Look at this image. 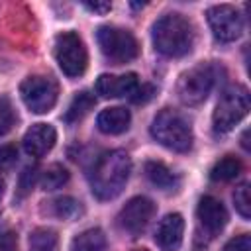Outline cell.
Wrapping results in <instances>:
<instances>
[{
    "label": "cell",
    "mask_w": 251,
    "mask_h": 251,
    "mask_svg": "<svg viewBox=\"0 0 251 251\" xmlns=\"http://www.w3.org/2000/svg\"><path fill=\"white\" fill-rule=\"evenodd\" d=\"M131 173V159L126 151L114 149L98 157L90 173V186L92 194L98 200H112L116 198Z\"/></svg>",
    "instance_id": "1"
},
{
    "label": "cell",
    "mask_w": 251,
    "mask_h": 251,
    "mask_svg": "<svg viewBox=\"0 0 251 251\" xmlns=\"http://www.w3.org/2000/svg\"><path fill=\"white\" fill-rule=\"evenodd\" d=\"M153 45L165 57H184L194 45V27L182 14H165L153 24Z\"/></svg>",
    "instance_id": "2"
},
{
    "label": "cell",
    "mask_w": 251,
    "mask_h": 251,
    "mask_svg": "<svg viewBox=\"0 0 251 251\" xmlns=\"http://www.w3.org/2000/svg\"><path fill=\"white\" fill-rule=\"evenodd\" d=\"M151 135L167 149L184 153L192 147V127L188 120L176 110L165 108L151 122Z\"/></svg>",
    "instance_id": "3"
},
{
    "label": "cell",
    "mask_w": 251,
    "mask_h": 251,
    "mask_svg": "<svg viewBox=\"0 0 251 251\" xmlns=\"http://www.w3.org/2000/svg\"><path fill=\"white\" fill-rule=\"evenodd\" d=\"M251 100H249V90L241 84H233L229 88H226L216 104L214 116H212V124H214V131L224 135L227 131H231L249 112Z\"/></svg>",
    "instance_id": "4"
},
{
    "label": "cell",
    "mask_w": 251,
    "mask_h": 251,
    "mask_svg": "<svg viewBox=\"0 0 251 251\" xmlns=\"http://www.w3.org/2000/svg\"><path fill=\"white\" fill-rule=\"evenodd\" d=\"M96 41L100 45V51L114 63H127L139 55V43L133 33L116 25L98 27Z\"/></svg>",
    "instance_id": "5"
},
{
    "label": "cell",
    "mask_w": 251,
    "mask_h": 251,
    "mask_svg": "<svg viewBox=\"0 0 251 251\" xmlns=\"http://www.w3.org/2000/svg\"><path fill=\"white\" fill-rule=\"evenodd\" d=\"M55 59L67 76L71 78L80 76L88 65V53L80 35L75 31L59 33L55 37Z\"/></svg>",
    "instance_id": "6"
},
{
    "label": "cell",
    "mask_w": 251,
    "mask_h": 251,
    "mask_svg": "<svg viewBox=\"0 0 251 251\" xmlns=\"http://www.w3.org/2000/svg\"><path fill=\"white\" fill-rule=\"evenodd\" d=\"M216 80V71L212 65H196L180 75L176 82V94L182 104L196 106L206 100Z\"/></svg>",
    "instance_id": "7"
},
{
    "label": "cell",
    "mask_w": 251,
    "mask_h": 251,
    "mask_svg": "<svg viewBox=\"0 0 251 251\" xmlns=\"http://www.w3.org/2000/svg\"><path fill=\"white\" fill-rule=\"evenodd\" d=\"M20 94L33 114H45L57 104L59 86L51 76H27L20 84Z\"/></svg>",
    "instance_id": "8"
},
{
    "label": "cell",
    "mask_w": 251,
    "mask_h": 251,
    "mask_svg": "<svg viewBox=\"0 0 251 251\" xmlns=\"http://www.w3.org/2000/svg\"><path fill=\"white\" fill-rule=\"evenodd\" d=\"M206 18H208L210 29L218 41H224V43L235 41L243 31L241 14L229 4H218V6L208 8Z\"/></svg>",
    "instance_id": "9"
},
{
    "label": "cell",
    "mask_w": 251,
    "mask_h": 251,
    "mask_svg": "<svg viewBox=\"0 0 251 251\" xmlns=\"http://www.w3.org/2000/svg\"><path fill=\"white\" fill-rule=\"evenodd\" d=\"M153 214H155V204L145 196H135L120 210L118 226H120L122 231L135 237L147 227Z\"/></svg>",
    "instance_id": "10"
},
{
    "label": "cell",
    "mask_w": 251,
    "mask_h": 251,
    "mask_svg": "<svg viewBox=\"0 0 251 251\" xmlns=\"http://www.w3.org/2000/svg\"><path fill=\"white\" fill-rule=\"evenodd\" d=\"M139 86L135 73L126 75H100L96 78V92L104 98H124L131 96Z\"/></svg>",
    "instance_id": "11"
},
{
    "label": "cell",
    "mask_w": 251,
    "mask_h": 251,
    "mask_svg": "<svg viewBox=\"0 0 251 251\" xmlns=\"http://www.w3.org/2000/svg\"><path fill=\"white\" fill-rule=\"evenodd\" d=\"M196 214H198V220H200V226L210 233V235H216L224 229V226L227 224V210L226 206L214 198V196H204L200 198L198 202V208H196Z\"/></svg>",
    "instance_id": "12"
},
{
    "label": "cell",
    "mask_w": 251,
    "mask_h": 251,
    "mask_svg": "<svg viewBox=\"0 0 251 251\" xmlns=\"http://www.w3.org/2000/svg\"><path fill=\"white\" fill-rule=\"evenodd\" d=\"M57 141V131L51 124H33L24 135V149L31 157L47 155Z\"/></svg>",
    "instance_id": "13"
},
{
    "label": "cell",
    "mask_w": 251,
    "mask_h": 251,
    "mask_svg": "<svg viewBox=\"0 0 251 251\" xmlns=\"http://www.w3.org/2000/svg\"><path fill=\"white\" fill-rule=\"evenodd\" d=\"M182 233H184V220L180 214H167L157 229H155V243L163 251H176L182 243Z\"/></svg>",
    "instance_id": "14"
},
{
    "label": "cell",
    "mask_w": 251,
    "mask_h": 251,
    "mask_svg": "<svg viewBox=\"0 0 251 251\" xmlns=\"http://www.w3.org/2000/svg\"><path fill=\"white\" fill-rule=\"evenodd\" d=\"M131 122V114L129 110L122 108V106H114V108H106L98 114L96 118V126L102 133L106 135H118L124 133L129 127Z\"/></svg>",
    "instance_id": "15"
},
{
    "label": "cell",
    "mask_w": 251,
    "mask_h": 251,
    "mask_svg": "<svg viewBox=\"0 0 251 251\" xmlns=\"http://www.w3.org/2000/svg\"><path fill=\"white\" fill-rule=\"evenodd\" d=\"M145 176L151 184H155L159 188H173L178 182L176 175L161 161H147L145 163Z\"/></svg>",
    "instance_id": "16"
},
{
    "label": "cell",
    "mask_w": 251,
    "mask_h": 251,
    "mask_svg": "<svg viewBox=\"0 0 251 251\" xmlns=\"http://www.w3.org/2000/svg\"><path fill=\"white\" fill-rule=\"evenodd\" d=\"M106 249V235L98 227L84 229L71 241V251H104Z\"/></svg>",
    "instance_id": "17"
},
{
    "label": "cell",
    "mask_w": 251,
    "mask_h": 251,
    "mask_svg": "<svg viewBox=\"0 0 251 251\" xmlns=\"http://www.w3.org/2000/svg\"><path fill=\"white\" fill-rule=\"evenodd\" d=\"M241 161L231 157V155H226L224 159H220L212 169H210V178L216 180V182H227V180H233L239 176L241 173Z\"/></svg>",
    "instance_id": "18"
},
{
    "label": "cell",
    "mask_w": 251,
    "mask_h": 251,
    "mask_svg": "<svg viewBox=\"0 0 251 251\" xmlns=\"http://www.w3.org/2000/svg\"><path fill=\"white\" fill-rule=\"evenodd\" d=\"M94 104H96V100H94V96H92L90 92H86V90L78 92V94L71 100V104H69V108H67V112H65V122H67V124H73V122L82 120V118L94 108Z\"/></svg>",
    "instance_id": "19"
},
{
    "label": "cell",
    "mask_w": 251,
    "mask_h": 251,
    "mask_svg": "<svg viewBox=\"0 0 251 251\" xmlns=\"http://www.w3.org/2000/svg\"><path fill=\"white\" fill-rule=\"evenodd\" d=\"M29 251H59V235L51 227H37L29 235Z\"/></svg>",
    "instance_id": "20"
},
{
    "label": "cell",
    "mask_w": 251,
    "mask_h": 251,
    "mask_svg": "<svg viewBox=\"0 0 251 251\" xmlns=\"http://www.w3.org/2000/svg\"><path fill=\"white\" fill-rule=\"evenodd\" d=\"M69 180V171L55 163V165H49L45 171H43V176H41V184L45 190H55V188H61L65 182Z\"/></svg>",
    "instance_id": "21"
},
{
    "label": "cell",
    "mask_w": 251,
    "mask_h": 251,
    "mask_svg": "<svg viewBox=\"0 0 251 251\" xmlns=\"http://www.w3.org/2000/svg\"><path fill=\"white\" fill-rule=\"evenodd\" d=\"M51 206H53V214H55L57 218H63V220L75 218V216L80 212L78 202H76L75 198H71V196H61V198L53 200Z\"/></svg>",
    "instance_id": "22"
},
{
    "label": "cell",
    "mask_w": 251,
    "mask_h": 251,
    "mask_svg": "<svg viewBox=\"0 0 251 251\" xmlns=\"http://www.w3.org/2000/svg\"><path fill=\"white\" fill-rule=\"evenodd\" d=\"M233 204H235V210L239 212L241 218H245V220L251 218V198H249V184L247 182H243L235 188Z\"/></svg>",
    "instance_id": "23"
},
{
    "label": "cell",
    "mask_w": 251,
    "mask_h": 251,
    "mask_svg": "<svg viewBox=\"0 0 251 251\" xmlns=\"http://www.w3.org/2000/svg\"><path fill=\"white\" fill-rule=\"evenodd\" d=\"M16 124V112L12 108V102L4 96H0V135H6Z\"/></svg>",
    "instance_id": "24"
},
{
    "label": "cell",
    "mask_w": 251,
    "mask_h": 251,
    "mask_svg": "<svg viewBox=\"0 0 251 251\" xmlns=\"http://www.w3.org/2000/svg\"><path fill=\"white\" fill-rule=\"evenodd\" d=\"M222 251H251V235L249 233H241L233 239H229Z\"/></svg>",
    "instance_id": "25"
},
{
    "label": "cell",
    "mask_w": 251,
    "mask_h": 251,
    "mask_svg": "<svg viewBox=\"0 0 251 251\" xmlns=\"http://www.w3.org/2000/svg\"><path fill=\"white\" fill-rule=\"evenodd\" d=\"M155 86L153 84H141V86H137L135 88V92L129 96L131 98V102H135V104H145V102H149L153 96H155Z\"/></svg>",
    "instance_id": "26"
},
{
    "label": "cell",
    "mask_w": 251,
    "mask_h": 251,
    "mask_svg": "<svg viewBox=\"0 0 251 251\" xmlns=\"http://www.w3.org/2000/svg\"><path fill=\"white\" fill-rule=\"evenodd\" d=\"M0 251H18V235L14 231L0 233Z\"/></svg>",
    "instance_id": "27"
},
{
    "label": "cell",
    "mask_w": 251,
    "mask_h": 251,
    "mask_svg": "<svg viewBox=\"0 0 251 251\" xmlns=\"http://www.w3.org/2000/svg\"><path fill=\"white\" fill-rule=\"evenodd\" d=\"M18 157L14 145H0V167H10Z\"/></svg>",
    "instance_id": "28"
},
{
    "label": "cell",
    "mask_w": 251,
    "mask_h": 251,
    "mask_svg": "<svg viewBox=\"0 0 251 251\" xmlns=\"http://www.w3.org/2000/svg\"><path fill=\"white\" fill-rule=\"evenodd\" d=\"M33 182H35V169H25V171L22 173V176H20L22 196H24L25 192H29V188L33 186Z\"/></svg>",
    "instance_id": "29"
},
{
    "label": "cell",
    "mask_w": 251,
    "mask_h": 251,
    "mask_svg": "<svg viewBox=\"0 0 251 251\" xmlns=\"http://www.w3.org/2000/svg\"><path fill=\"white\" fill-rule=\"evenodd\" d=\"M82 6L88 10V12H94V14H108L112 10V4L110 2H82Z\"/></svg>",
    "instance_id": "30"
},
{
    "label": "cell",
    "mask_w": 251,
    "mask_h": 251,
    "mask_svg": "<svg viewBox=\"0 0 251 251\" xmlns=\"http://www.w3.org/2000/svg\"><path fill=\"white\" fill-rule=\"evenodd\" d=\"M247 133H249V131H245V133H243V137H241V143H243V147H245V149H249V143H247Z\"/></svg>",
    "instance_id": "31"
},
{
    "label": "cell",
    "mask_w": 251,
    "mask_h": 251,
    "mask_svg": "<svg viewBox=\"0 0 251 251\" xmlns=\"http://www.w3.org/2000/svg\"><path fill=\"white\" fill-rule=\"evenodd\" d=\"M2 190H4V184H2V180H0V196H2Z\"/></svg>",
    "instance_id": "32"
},
{
    "label": "cell",
    "mask_w": 251,
    "mask_h": 251,
    "mask_svg": "<svg viewBox=\"0 0 251 251\" xmlns=\"http://www.w3.org/2000/svg\"><path fill=\"white\" fill-rule=\"evenodd\" d=\"M141 251H145V249H141Z\"/></svg>",
    "instance_id": "33"
}]
</instances>
